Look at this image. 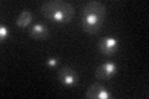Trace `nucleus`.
<instances>
[{"instance_id":"f257e3e1","label":"nucleus","mask_w":149,"mask_h":99,"mask_svg":"<svg viewBox=\"0 0 149 99\" xmlns=\"http://www.w3.org/2000/svg\"><path fill=\"white\" fill-rule=\"evenodd\" d=\"M40 12L46 19L58 24H67L74 16L73 6L63 0H50L44 3L40 8Z\"/></svg>"},{"instance_id":"f03ea898","label":"nucleus","mask_w":149,"mask_h":99,"mask_svg":"<svg viewBox=\"0 0 149 99\" xmlns=\"http://www.w3.org/2000/svg\"><path fill=\"white\" fill-rule=\"evenodd\" d=\"M104 17L92 12H82V27L87 34H97L103 25Z\"/></svg>"},{"instance_id":"7ed1b4c3","label":"nucleus","mask_w":149,"mask_h":99,"mask_svg":"<svg viewBox=\"0 0 149 99\" xmlns=\"http://www.w3.org/2000/svg\"><path fill=\"white\" fill-rule=\"evenodd\" d=\"M57 77H58L60 83L67 88L74 87L78 83V74L76 71L72 67H70V66H65L61 69H58Z\"/></svg>"},{"instance_id":"20e7f679","label":"nucleus","mask_w":149,"mask_h":99,"mask_svg":"<svg viewBox=\"0 0 149 99\" xmlns=\"http://www.w3.org/2000/svg\"><path fill=\"white\" fill-rule=\"evenodd\" d=\"M98 50L104 56H113L119 50V41L116 37L104 36L98 42Z\"/></svg>"},{"instance_id":"39448f33","label":"nucleus","mask_w":149,"mask_h":99,"mask_svg":"<svg viewBox=\"0 0 149 99\" xmlns=\"http://www.w3.org/2000/svg\"><path fill=\"white\" fill-rule=\"evenodd\" d=\"M85 97L87 99H109L112 97V93L103 84L96 82L88 87V89L85 93Z\"/></svg>"},{"instance_id":"423d86ee","label":"nucleus","mask_w":149,"mask_h":99,"mask_svg":"<svg viewBox=\"0 0 149 99\" xmlns=\"http://www.w3.org/2000/svg\"><path fill=\"white\" fill-rule=\"evenodd\" d=\"M117 71H118V67L114 62H104L95 69V77L98 79L109 81L117 73Z\"/></svg>"},{"instance_id":"0eeeda50","label":"nucleus","mask_w":149,"mask_h":99,"mask_svg":"<svg viewBox=\"0 0 149 99\" xmlns=\"http://www.w3.org/2000/svg\"><path fill=\"white\" fill-rule=\"evenodd\" d=\"M82 12H92V14H97L102 17H106V6L104 4H102L101 1H97V0H91V1L86 3L85 5L82 6Z\"/></svg>"},{"instance_id":"6e6552de","label":"nucleus","mask_w":149,"mask_h":99,"mask_svg":"<svg viewBox=\"0 0 149 99\" xmlns=\"http://www.w3.org/2000/svg\"><path fill=\"white\" fill-rule=\"evenodd\" d=\"M49 35H50V31L47 29V26L42 25V24H35L30 29V36L35 40H39V41L46 40Z\"/></svg>"},{"instance_id":"1a4fd4ad","label":"nucleus","mask_w":149,"mask_h":99,"mask_svg":"<svg viewBox=\"0 0 149 99\" xmlns=\"http://www.w3.org/2000/svg\"><path fill=\"white\" fill-rule=\"evenodd\" d=\"M31 21H32V12L29 11V10H24L20 15L16 17L15 24H16V26L25 29V27H27L30 25Z\"/></svg>"},{"instance_id":"9d476101","label":"nucleus","mask_w":149,"mask_h":99,"mask_svg":"<svg viewBox=\"0 0 149 99\" xmlns=\"http://www.w3.org/2000/svg\"><path fill=\"white\" fill-rule=\"evenodd\" d=\"M9 36H10V31H9V29L5 25H1L0 26V40L4 42V41H6L9 39Z\"/></svg>"},{"instance_id":"9b49d317","label":"nucleus","mask_w":149,"mask_h":99,"mask_svg":"<svg viewBox=\"0 0 149 99\" xmlns=\"http://www.w3.org/2000/svg\"><path fill=\"white\" fill-rule=\"evenodd\" d=\"M58 62H60V60L57 57H49L47 60H46V64L49 66V67H57L58 66Z\"/></svg>"}]
</instances>
